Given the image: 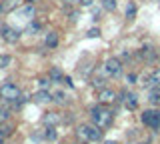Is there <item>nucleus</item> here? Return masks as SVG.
<instances>
[{
    "instance_id": "nucleus-1",
    "label": "nucleus",
    "mask_w": 160,
    "mask_h": 144,
    "mask_svg": "<svg viewBox=\"0 0 160 144\" xmlns=\"http://www.w3.org/2000/svg\"><path fill=\"white\" fill-rule=\"evenodd\" d=\"M90 114H92L94 124L100 126V128H106V126H110V122H112V112L104 110V108H100V106H94L92 110H90Z\"/></svg>"
},
{
    "instance_id": "nucleus-2",
    "label": "nucleus",
    "mask_w": 160,
    "mask_h": 144,
    "mask_svg": "<svg viewBox=\"0 0 160 144\" xmlns=\"http://www.w3.org/2000/svg\"><path fill=\"white\" fill-rule=\"evenodd\" d=\"M20 96V90H18V86L16 84H2L0 86V98L2 100H8V102H14L16 98Z\"/></svg>"
},
{
    "instance_id": "nucleus-3",
    "label": "nucleus",
    "mask_w": 160,
    "mask_h": 144,
    "mask_svg": "<svg viewBox=\"0 0 160 144\" xmlns=\"http://www.w3.org/2000/svg\"><path fill=\"white\" fill-rule=\"evenodd\" d=\"M142 122L150 128H160V110H146L142 114Z\"/></svg>"
},
{
    "instance_id": "nucleus-4",
    "label": "nucleus",
    "mask_w": 160,
    "mask_h": 144,
    "mask_svg": "<svg viewBox=\"0 0 160 144\" xmlns=\"http://www.w3.org/2000/svg\"><path fill=\"white\" fill-rule=\"evenodd\" d=\"M104 72H106L108 76H118V74L122 72V62H120L118 58H108V60L104 62Z\"/></svg>"
},
{
    "instance_id": "nucleus-5",
    "label": "nucleus",
    "mask_w": 160,
    "mask_h": 144,
    "mask_svg": "<svg viewBox=\"0 0 160 144\" xmlns=\"http://www.w3.org/2000/svg\"><path fill=\"white\" fill-rule=\"evenodd\" d=\"M2 38L6 42H16L20 38V30H16L12 26H2Z\"/></svg>"
},
{
    "instance_id": "nucleus-6",
    "label": "nucleus",
    "mask_w": 160,
    "mask_h": 144,
    "mask_svg": "<svg viewBox=\"0 0 160 144\" xmlns=\"http://www.w3.org/2000/svg\"><path fill=\"white\" fill-rule=\"evenodd\" d=\"M98 100L102 104H110V102L116 100V92L110 90V88H102V90L98 92Z\"/></svg>"
},
{
    "instance_id": "nucleus-7",
    "label": "nucleus",
    "mask_w": 160,
    "mask_h": 144,
    "mask_svg": "<svg viewBox=\"0 0 160 144\" xmlns=\"http://www.w3.org/2000/svg\"><path fill=\"white\" fill-rule=\"evenodd\" d=\"M42 122L46 124V126H54V124H58V122H60V116H58L56 112H48V114H44Z\"/></svg>"
},
{
    "instance_id": "nucleus-8",
    "label": "nucleus",
    "mask_w": 160,
    "mask_h": 144,
    "mask_svg": "<svg viewBox=\"0 0 160 144\" xmlns=\"http://www.w3.org/2000/svg\"><path fill=\"white\" fill-rule=\"evenodd\" d=\"M34 100L36 102H50L52 100V94H50L48 90H40V92L34 94Z\"/></svg>"
},
{
    "instance_id": "nucleus-9",
    "label": "nucleus",
    "mask_w": 160,
    "mask_h": 144,
    "mask_svg": "<svg viewBox=\"0 0 160 144\" xmlns=\"http://www.w3.org/2000/svg\"><path fill=\"white\" fill-rule=\"evenodd\" d=\"M76 136L80 138L82 142H88L90 140V132H88V126H80L76 130Z\"/></svg>"
},
{
    "instance_id": "nucleus-10",
    "label": "nucleus",
    "mask_w": 160,
    "mask_h": 144,
    "mask_svg": "<svg viewBox=\"0 0 160 144\" xmlns=\"http://www.w3.org/2000/svg\"><path fill=\"white\" fill-rule=\"evenodd\" d=\"M122 100H124V104H126L128 108H136V96H134V94H126V92H124Z\"/></svg>"
},
{
    "instance_id": "nucleus-11",
    "label": "nucleus",
    "mask_w": 160,
    "mask_h": 144,
    "mask_svg": "<svg viewBox=\"0 0 160 144\" xmlns=\"http://www.w3.org/2000/svg\"><path fill=\"white\" fill-rule=\"evenodd\" d=\"M146 84H148V86H158V84H160V70H154L152 74H150Z\"/></svg>"
},
{
    "instance_id": "nucleus-12",
    "label": "nucleus",
    "mask_w": 160,
    "mask_h": 144,
    "mask_svg": "<svg viewBox=\"0 0 160 144\" xmlns=\"http://www.w3.org/2000/svg\"><path fill=\"white\" fill-rule=\"evenodd\" d=\"M88 132H90V140H100V138H102L100 126H88Z\"/></svg>"
},
{
    "instance_id": "nucleus-13",
    "label": "nucleus",
    "mask_w": 160,
    "mask_h": 144,
    "mask_svg": "<svg viewBox=\"0 0 160 144\" xmlns=\"http://www.w3.org/2000/svg\"><path fill=\"white\" fill-rule=\"evenodd\" d=\"M56 44H58V34H56V32H48V34H46V46L54 48Z\"/></svg>"
},
{
    "instance_id": "nucleus-14",
    "label": "nucleus",
    "mask_w": 160,
    "mask_h": 144,
    "mask_svg": "<svg viewBox=\"0 0 160 144\" xmlns=\"http://www.w3.org/2000/svg\"><path fill=\"white\" fill-rule=\"evenodd\" d=\"M140 56L146 58V60H154V58H156V52H154V48H142Z\"/></svg>"
},
{
    "instance_id": "nucleus-15",
    "label": "nucleus",
    "mask_w": 160,
    "mask_h": 144,
    "mask_svg": "<svg viewBox=\"0 0 160 144\" xmlns=\"http://www.w3.org/2000/svg\"><path fill=\"white\" fill-rule=\"evenodd\" d=\"M50 80H54V82H60V80H64V76H62V72L58 70V68H52V70H50Z\"/></svg>"
},
{
    "instance_id": "nucleus-16",
    "label": "nucleus",
    "mask_w": 160,
    "mask_h": 144,
    "mask_svg": "<svg viewBox=\"0 0 160 144\" xmlns=\"http://www.w3.org/2000/svg\"><path fill=\"white\" fill-rule=\"evenodd\" d=\"M10 62H12V58H10L8 54H0V68L10 66Z\"/></svg>"
},
{
    "instance_id": "nucleus-17",
    "label": "nucleus",
    "mask_w": 160,
    "mask_h": 144,
    "mask_svg": "<svg viewBox=\"0 0 160 144\" xmlns=\"http://www.w3.org/2000/svg\"><path fill=\"white\" fill-rule=\"evenodd\" d=\"M102 8L104 10H114L116 8V0H102Z\"/></svg>"
},
{
    "instance_id": "nucleus-18",
    "label": "nucleus",
    "mask_w": 160,
    "mask_h": 144,
    "mask_svg": "<svg viewBox=\"0 0 160 144\" xmlns=\"http://www.w3.org/2000/svg\"><path fill=\"white\" fill-rule=\"evenodd\" d=\"M134 14H136V4H134V2H128V6H126V16H128V18H134Z\"/></svg>"
},
{
    "instance_id": "nucleus-19",
    "label": "nucleus",
    "mask_w": 160,
    "mask_h": 144,
    "mask_svg": "<svg viewBox=\"0 0 160 144\" xmlns=\"http://www.w3.org/2000/svg\"><path fill=\"white\" fill-rule=\"evenodd\" d=\"M104 84H106V80H102V78H94V80H92V86L98 88V90H102Z\"/></svg>"
},
{
    "instance_id": "nucleus-20",
    "label": "nucleus",
    "mask_w": 160,
    "mask_h": 144,
    "mask_svg": "<svg viewBox=\"0 0 160 144\" xmlns=\"http://www.w3.org/2000/svg\"><path fill=\"white\" fill-rule=\"evenodd\" d=\"M44 134H46V138H48V140H54V138H56V130H54L52 126H48V128H46V132H44Z\"/></svg>"
},
{
    "instance_id": "nucleus-21",
    "label": "nucleus",
    "mask_w": 160,
    "mask_h": 144,
    "mask_svg": "<svg viewBox=\"0 0 160 144\" xmlns=\"http://www.w3.org/2000/svg\"><path fill=\"white\" fill-rule=\"evenodd\" d=\"M150 100H152L154 104L160 102V90H158V88H156V90H152V94H150Z\"/></svg>"
},
{
    "instance_id": "nucleus-22",
    "label": "nucleus",
    "mask_w": 160,
    "mask_h": 144,
    "mask_svg": "<svg viewBox=\"0 0 160 144\" xmlns=\"http://www.w3.org/2000/svg\"><path fill=\"white\" fill-rule=\"evenodd\" d=\"M86 36L88 38H98L100 36V30H98V28H90V30L86 32Z\"/></svg>"
},
{
    "instance_id": "nucleus-23",
    "label": "nucleus",
    "mask_w": 160,
    "mask_h": 144,
    "mask_svg": "<svg viewBox=\"0 0 160 144\" xmlns=\"http://www.w3.org/2000/svg\"><path fill=\"white\" fill-rule=\"evenodd\" d=\"M38 82H40V88H42V90H46L52 80H50V78H42V80H38Z\"/></svg>"
},
{
    "instance_id": "nucleus-24",
    "label": "nucleus",
    "mask_w": 160,
    "mask_h": 144,
    "mask_svg": "<svg viewBox=\"0 0 160 144\" xmlns=\"http://www.w3.org/2000/svg\"><path fill=\"white\" fill-rule=\"evenodd\" d=\"M0 132H2L4 136H8V134L12 132V126H0Z\"/></svg>"
},
{
    "instance_id": "nucleus-25",
    "label": "nucleus",
    "mask_w": 160,
    "mask_h": 144,
    "mask_svg": "<svg viewBox=\"0 0 160 144\" xmlns=\"http://www.w3.org/2000/svg\"><path fill=\"white\" fill-rule=\"evenodd\" d=\"M16 6V2H14V0H8L6 4H4V10H10V8H14Z\"/></svg>"
},
{
    "instance_id": "nucleus-26",
    "label": "nucleus",
    "mask_w": 160,
    "mask_h": 144,
    "mask_svg": "<svg viewBox=\"0 0 160 144\" xmlns=\"http://www.w3.org/2000/svg\"><path fill=\"white\" fill-rule=\"evenodd\" d=\"M8 120V112L6 110H0V122H6Z\"/></svg>"
},
{
    "instance_id": "nucleus-27",
    "label": "nucleus",
    "mask_w": 160,
    "mask_h": 144,
    "mask_svg": "<svg viewBox=\"0 0 160 144\" xmlns=\"http://www.w3.org/2000/svg\"><path fill=\"white\" fill-rule=\"evenodd\" d=\"M54 98H56V100H58V102H62V100H64V98H66V96H64V94H62V92H56V96H54Z\"/></svg>"
},
{
    "instance_id": "nucleus-28",
    "label": "nucleus",
    "mask_w": 160,
    "mask_h": 144,
    "mask_svg": "<svg viewBox=\"0 0 160 144\" xmlns=\"http://www.w3.org/2000/svg\"><path fill=\"white\" fill-rule=\"evenodd\" d=\"M62 2H64V4H80L82 0H62Z\"/></svg>"
},
{
    "instance_id": "nucleus-29",
    "label": "nucleus",
    "mask_w": 160,
    "mask_h": 144,
    "mask_svg": "<svg viewBox=\"0 0 160 144\" xmlns=\"http://www.w3.org/2000/svg\"><path fill=\"white\" fill-rule=\"evenodd\" d=\"M126 80H128L130 84H134V80H136V76H134V74H128V78H126Z\"/></svg>"
},
{
    "instance_id": "nucleus-30",
    "label": "nucleus",
    "mask_w": 160,
    "mask_h": 144,
    "mask_svg": "<svg viewBox=\"0 0 160 144\" xmlns=\"http://www.w3.org/2000/svg\"><path fill=\"white\" fill-rule=\"evenodd\" d=\"M80 4H82V6H90V4H92V0H82Z\"/></svg>"
},
{
    "instance_id": "nucleus-31",
    "label": "nucleus",
    "mask_w": 160,
    "mask_h": 144,
    "mask_svg": "<svg viewBox=\"0 0 160 144\" xmlns=\"http://www.w3.org/2000/svg\"><path fill=\"white\" fill-rule=\"evenodd\" d=\"M2 140H4V134H2V132H0V144H2Z\"/></svg>"
},
{
    "instance_id": "nucleus-32",
    "label": "nucleus",
    "mask_w": 160,
    "mask_h": 144,
    "mask_svg": "<svg viewBox=\"0 0 160 144\" xmlns=\"http://www.w3.org/2000/svg\"><path fill=\"white\" fill-rule=\"evenodd\" d=\"M26 2H36V0H26Z\"/></svg>"
},
{
    "instance_id": "nucleus-33",
    "label": "nucleus",
    "mask_w": 160,
    "mask_h": 144,
    "mask_svg": "<svg viewBox=\"0 0 160 144\" xmlns=\"http://www.w3.org/2000/svg\"><path fill=\"white\" fill-rule=\"evenodd\" d=\"M2 10H4V6H0V12H2Z\"/></svg>"
},
{
    "instance_id": "nucleus-34",
    "label": "nucleus",
    "mask_w": 160,
    "mask_h": 144,
    "mask_svg": "<svg viewBox=\"0 0 160 144\" xmlns=\"http://www.w3.org/2000/svg\"><path fill=\"white\" fill-rule=\"evenodd\" d=\"M106 144H114V142H106Z\"/></svg>"
}]
</instances>
